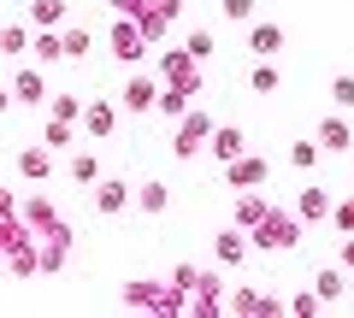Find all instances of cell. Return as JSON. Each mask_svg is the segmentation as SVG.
Masks as SVG:
<instances>
[{"instance_id": "1", "label": "cell", "mask_w": 354, "mask_h": 318, "mask_svg": "<svg viewBox=\"0 0 354 318\" xmlns=\"http://www.w3.org/2000/svg\"><path fill=\"white\" fill-rule=\"evenodd\" d=\"M307 224L295 212H283V206H266V218L248 230V248H266V254H290V248H301Z\"/></svg>"}, {"instance_id": "2", "label": "cell", "mask_w": 354, "mask_h": 318, "mask_svg": "<svg viewBox=\"0 0 354 318\" xmlns=\"http://www.w3.org/2000/svg\"><path fill=\"white\" fill-rule=\"evenodd\" d=\"M118 301H124L130 312H165V318H183L189 295L165 277V283H124V295H118Z\"/></svg>"}, {"instance_id": "3", "label": "cell", "mask_w": 354, "mask_h": 318, "mask_svg": "<svg viewBox=\"0 0 354 318\" xmlns=\"http://www.w3.org/2000/svg\"><path fill=\"white\" fill-rule=\"evenodd\" d=\"M153 77H160L165 89L195 95V89H201V59H189L183 48H160V53H153Z\"/></svg>"}, {"instance_id": "4", "label": "cell", "mask_w": 354, "mask_h": 318, "mask_svg": "<svg viewBox=\"0 0 354 318\" xmlns=\"http://www.w3.org/2000/svg\"><path fill=\"white\" fill-rule=\"evenodd\" d=\"M106 53H113V59L118 65H142V59H148V41H142V30H136V18H130V12H113V24H106Z\"/></svg>"}, {"instance_id": "5", "label": "cell", "mask_w": 354, "mask_h": 318, "mask_svg": "<svg viewBox=\"0 0 354 318\" xmlns=\"http://www.w3.org/2000/svg\"><path fill=\"white\" fill-rule=\"evenodd\" d=\"M207 136H213V112H183V118H171V153H177V159H195V153L207 148Z\"/></svg>"}, {"instance_id": "6", "label": "cell", "mask_w": 354, "mask_h": 318, "mask_svg": "<svg viewBox=\"0 0 354 318\" xmlns=\"http://www.w3.org/2000/svg\"><path fill=\"white\" fill-rule=\"evenodd\" d=\"M153 95H160V77L153 71H130L124 83H118V112H153Z\"/></svg>"}, {"instance_id": "7", "label": "cell", "mask_w": 354, "mask_h": 318, "mask_svg": "<svg viewBox=\"0 0 354 318\" xmlns=\"http://www.w3.org/2000/svg\"><path fill=\"white\" fill-rule=\"evenodd\" d=\"M6 89H12V106H30V112H36V106H48V71L24 59V65H18V77L6 83Z\"/></svg>"}, {"instance_id": "8", "label": "cell", "mask_w": 354, "mask_h": 318, "mask_svg": "<svg viewBox=\"0 0 354 318\" xmlns=\"http://www.w3.org/2000/svg\"><path fill=\"white\" fill-rule=\"evenodd\" d=\"M77 130H83L88 141H106L118 130V101H101V95H95V101H83V112H77Z\"/></svg>"}, {"instance_id": "9", "label": "cell", "mask_w": 354, "mask_h": 318, "mask_svg": "<svg viewBox=\"0 0 354 318\" xmlns=\"http://www.w3.org/2000/svg\"><path fill=\"white\" fill-rule=\"evenodd\" d=\"M18 224H24L30 236H53V230H65V218L53 212L48 195H30V201H18Z\"/></svg>"}, {"instance_id": "10", "label": "cell", "mask_w": 354, "mask_h": 318, "mask_svg": "<svg viewBox=\"0 0 354 318\" xmlns=\"http://www.w3.org/2000/svg\"><path fill=\"white\" fill-rule=\"evenodd\" d=\"M266 177H272V159H254V153L225 159V183L230 189H266Z\"/></svg>"}, {"instance_id": "11", "label": "cell", "mask_w": 354, "mask_h": 318, "mask_svg": "<svg viewBox=\"0 0 354 318\" xmlns=\"http://www.w3.org/2000/svg\"><path fill=\"white\" fill-rule=\"evenodd\" d=\"M53 171H59V153H53L48 141H36V148H24V153H18V177H24V183H36V189L53 177Z\"/></svg>"}, {"instance_id": "12", "label": "cell", "mask_w": 354, "mask_h": 318, "mask_svg": "<svg viewBox=\"0 0 354 318\" xmlns=\"http://www.w3.org/2000/svg\"><path fill=\"white\" fill-rule=\"evenodd\" d=\"M88 189H95V212H101V218H118V212L130 206V183H124V177H106V171H101Z\"/></svg>"}, {"instance_id": "13", "label": "cell", "mask_w": 354, "mask_h": 318, "mask_svg": "<svg viewBox=\"0 0 354 318\" xmlns=\"http://www.w3.org/2000/svg\"><path fill=\"white\" fill-rule=\"evenodd\" d=\"M313 141H319V153H348L354 148V130H348V118H342V112H325L313 124Z\"/></svg>"}, {"instance_id": "14", "label": "cell", "mask_w": 354, "mask_h": 318, "mask_svg": "<svg viewBox=\"0 0 354 318\" xmlns=\"http://www.w3.org/2000/svg\"><path fill=\"white\" fill-rule=\"evenodd\" d=\"M330 201H337L330 189H319V183H307V189L295 195V206H290V212L301 218V224H325V218H330Z\"/></svg>"}, {"instance_id": "15", "label": "cell", "mask_w": 354, "mask_h": 318, "mask_svg": "<svg viewBox=\"0 0 354 318\" xmlns=\"http://www.w3.org/2000/svg\"><path fill=\"white\" fill-rule=\"evenodd\" d=\"M242 148H248V136H242V130L236 124H213V136H207V159H218V166H225V159H236V153Z\"/></svg>"}, {"instance_id": "16", "label": "cell", "mask_w": 354, "mask_h": 318, "mask_svg": "<svg viewBox=\"0 0 354 318\" xmlns=\"http://www.w3.org/2000/svg\"><path fill=\"white\" fill-rule=\"evenodd\" d=\"M30 65H41V71H53V65H65V41H59V30H36L30 36V53H24Z\"/></svg>"}, {"instance_id": "17", "label": "cell", "mask_w": 354, "mask_h": 318, "mask_svg": "<svg viewBox=\"0 0 354 318\" xmlns=\"http://www.w3.org/2000/svg\"><path fill=\"white\" fill-rule=\"evenodd\" d=\"M59 159H65V177H71L77 189H88V183H95V177L106 171V159H101L95 148H83V153H59Z\"/></svg>"}, {"instance_id": "18", "label": "cell", "mask_w": 354, "mask_h": 318, "mask_svg": "<svg viewBox=\"0 0 354 318\" xmlns=\"http://www.w3.org/2000/svg\"><path fill=\"white\" fill-rule=\"evenodd\" d=\"M213 259L225 271H236L242 259H248V230H218V236H213Z\"/></svg>"}, {"instance_id": "19", "label": "cell", "mask_w": 354, "mask_h": 318, "mask_svg": "<svg viewBox=\"0 0 354 318\" xmlns=\"http://www.w3.org/2000/svg\"><path fill=\"white\" fill-rule=\"evenodd\" d=\"M65 18H71L65 0H24V24H30V30H59Z\"/></svg>"}, {"instance_id": "20", "label": "cell", "mask_w": 354, "mask_h": 318, "mask_svg": "<svg viewBox=\"0 0 354 318\" xmlns=\"http://www.w3.org/2000/svg\"><path fill=\"white\" fill-rule=\"evenodd\" d=\"M313 295L325 301V312H330V306L348 295V271H342V266H319V271H313Z\"/></svg>"}, {"instance_id": "21", "label": "cell", "mask_w": 354, "mask_h": 318, "mask_svg": "<svg viewBox=\"0 0 354 318\" xmlns=\"http://www.w3.org/2000/svg\"><path fill=\"white\" fill-rule=\"evenodd\" d=\"M248 53H254V59H278V53H283V24H272V18L254 24L248 30Z\"/></svg>"}, {"instance_id": "22", "label": "cell", "mask_w": 354, "mask_h": 318, "mask_svg": "<svg viewBox=\"0 0 354 318\" xmlns=\"http://www.w3.org/2000/svg\"><path fill=\"white\" fill-rule=\"evenodd\" d=\"M130 201H136V206H142V212H148V218H160L165 206H171V183L148 177V183H136V189H130Z\"/></svg>"}, {"instance_id": "23", "label": "cell", "mask_w": 354, "mask_h": 318, "mask_svg": "<svg viewBox=\"0 0 354 318\" xmlns=\"http://www.w3.org/2000/svg\"><path fill=\"white\" fill-rule=\"evenodd\" d=\"M266 206H272V201H266L260 189H236V230H254L266 218Z\"/></svg>"}, {"instance_id": "24", "label": "cell", "mask_w": 354, "mask_h": 318, "mask_svg": "<svg viewBox=\"0 0 354 318\" xmlns=\"http://www.w3.org/2000/svg\"><path fill=\"white\" fill-rule=\"evenodd\" d=\"M59 41H65V59H88V53H95V30L71 24V18L59 24Z\"/></svg>"}, {"instance_id": "25", "label": "cell", "mask_w": 354, "mask_h": 318, "mask_svg": "<svg viewBox=\"0 0 354 318\" xmlns=\"http://www.w3.org/2000/svg\"><path fill=\"white\" fill-rule=\"evenodd\" d=\"M290 171H319L325 166V153H319V141L313 136H301V141H290V159H283Z\"/></svg>"}, {"instance_id": "26", "label": "cell", "mask_w": 354, "mask_h": 318, "mask_svg": "<svg viewBox=\"0 0 354 318\" xmlns=\"http://www.w3.org/2000/svg\"><path fill=\"white\" fill-rule=\"evenodd\" d=\"M248 89H254V95H278V89H283V65L260 59V65L248 71Z\"/></svg>"}, {"instance_id": "27", "label": "cell", "mask_w": 354, "mask_h": 318, "mask_svg": "<svg viewBox=\"0 0 354 318\" xmlns=\"http://www.w3.org/2000/svg\"><path fill=\"white\" fill-rule=\"evenodd\" d=\"M153 112H160L165 124H171V118H183V112H189V95H183V89H165V83H160V95H153Z\"/></svg>"}, {"instance_id": "28", "label": "cell", "mask_w": 354, "mask_h": 318, "mask_svg": "<svg viewBox=\"0 0 354 318\" xmlns=\"http://www.w3.org/2000/svg\"><path fill=\"white\" fill-rule=\"evenodd\" d=\"M0 53L6 59H24L30 53V24H0Z\"/></svg>"}, {"instance_id": "29", "label": "cell", "mask_w": 354, "mask_h": 318, "mask_svg": "<svg viewBox=\"0 0 354 318\" xmlns=\"http://www.w3.org/2000/svg\"><path fill=\"white\" fill-rule=\"evenodd\" d=\"M41 141H48L53 153H65L77 141V118H48V136H41Z\"/></svg>"}, {"instance_id": "30", "label": "cell", "mask_w": 354, "mask_h": 318, "mask_svg": "<svg viewBox=\"0 0 354 318\" xmlns=\"http://www.w3.org/2000/svg\"><path fill=\"white\" fill-rule=\"evenodd\" d=\"M213 48H218V41H213V30H201V24H195V30H183V53H189V59H213Z\"/></svg>"}, {"instance_id": "31", "label": "cell", "mask_w": 354, "mask_h": 318, "mask_svg": "<svg viewBox=\"0 0 354 318\" xmlns=\"http://www.w3.org/2000/svg\"><path fill=\"white\" fill-rule=\"evenodd\" d=\"M337 236H354V195H342V201H330V218H325Z\"/></svg>"}, {"instance_id": "32", "label": "cell", "mask_w": 354, "mask_h": 318, "mask_svg": "<svg viewBox=\"0 0 354 318\" xmlns=\"http://www.w3.org/2000/svg\"><path fill=\"white\" fill-rule=\"evenodd\" d=\"M283 312H295V318H319V312H325V301H319L313 289H301V295H290V301H283Z\"/></svg>"}, {"instance_id": "33", "label": "cell", "mask_w": 354, "mask_h": 318, "mask_svg": "<svg viewBox=\"0 0 354 318\" xmlns=\"http://www.w3.org/2000/svg\"><path fill=\"white\" fill-rule=\"evenodd\" d=\"M330 106H342V112H354V77H330Z\"/></svg>"}, {"instance_id": "34", "label": "cell", "mask_w": 354, "mask_h": 318, "mask_svg": "<svg viewBox=\"0 0 354 318\" xmlns=\"http://www.w3.org/2000/svg\"><path fill=\"white\" fill-rule=\"evenodd\" d=\"M218 18H230V24H248V18H254V0H218Z\"/></svg>"}, {"instance_id": "35", "label": "cell", "mask_w": 354, "mask_h": 318, "mask_svg": "<svg viewBox=\"0 0 354 318\" xmlns=\"http://www.w3.org/2000/svg\"><path fill=\"white\" fill-rule=\"evenodd\" d=\"M77 112H83L77 95H53V101H48V118H77Z\"/></svg>"}, {"instance_id": "36", "label": "cell", "mask_w": 354, "mask_h": 318, "mask_svg": "<svg viewBox=\"0 0 354 318\" xmlns=\"http://www.w3.org/2000/svg\"><path fill=\"white\" fill-rule=\"evenodd\" d=\"M0 218H18V195L12 189H0Z\"/></svg>"}, {"instance_id": "37", "label": "cell", "mask_w": 354, "mask_h": 318, "mask_svg": "<svg viewBox=\"0 0 354 318\" xmlns=\"http://www.w3.org/2000/svg\"><path fill=\"white\" fill-rule=\"evenodd\" d=\"M342 271L354 277V236H342Z\"/></svg>"}, {"instance_id": "38", "label": "cell", "mask_w": 354, "mask_h": 318, "mask_svg": "<svg viewBox=\"0 0 354 318\" xmlns=\"http://www.w3.org/2000/svg\"><path fill=\"white\" fill-rule=\"evenodd\" d=\"M106 12H136V0H106Z\"/></svg>"}, {"instance_id": "39", "label": "cell", "mask_w": 354, "mask_h": 318, "mask_svg": "<svg viewBox=\"0 0 354 318\" xmlns=\"http://www.w3.org/2000/svg\"><path fill=\"white\" fill-rule=\"evenodd\" d=\"M12 112V89H6V83H0V118Z\"/></svg>"}]
</instances>
